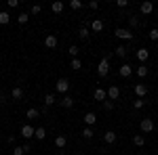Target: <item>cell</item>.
<instances>
[{"label": "cell", "mask_w": 158, "mask_h": 155, "mask_svg": "<svg viewBox=\"0 0 158 155\" xmlns=\"http://www.w3.org/2000/svg\"><path fill=\"white\" fill-rule=\"evenodd\" d=\"M114 36L116 38H120V40H127V42H131V40H133V32H131V29H124V27H118V29H116V32H114Z\"/></svg>", "instance_id": "cell-1"}, {"label": "cell", "mask_w": 158, "mask_h": 155, "mask_svg": "<svg viewBox=\"0 0 158 155\" xmlns=\"http://www.w3.org/2000/svg\"><path fill=\"white\" fill-rule=\"evenodd\" d=\"M97 73H99V78H106V76L110 73V61H108V57L99 61V65H97Z\"/></svg>", "instance_id": "cell-2"}, {"label": "cell", "mask_w": 158, "mask_h": 155, "mask_svg": "<svg viewBox=\"0 0 158 155\" xmlns=\"http://www.w3.org/2000/svg\"><path fill=\"white\" fill-rule=\"evenodd\" d=\"M55 86H57V92H59V95H68V90H70V82H68L65 78H59Z\"/></svg>", "instance_id": "cell-3"}, {"label": "cell", "mask_w": 158, "mask_h": 155, "mask_svg": "<svg viewBox=\"0 0 158 155\" xmlns=\"http://www.w3.org/2000/svg\"><path fill=\"white\" fill-rule=\"evenodd\" d=\"M139 128H141V132H152L154 130V119L152 118H143L141 122H139Z\"/></svg>", "instance_id": "cell-4"}, {"label": "cell", "mask_w": 158, "mask_h": 155, "mask_svg": "<svg viewBox=\"0 0 158 155\" xmlns=\"http://www.w3.org/2000/svg\"><path fill=\"white\" fill-rule=\"evenodd\" d=\"M135 57H137V61H139V63H141V65H146V61L150 59V50H148V48H139V50H137V52H135Z\"/></svg>", "instance_id": "cell-5"}, {"label": "cell", "mask_w": 158, "mask_h": 155, "mask_svg": "<svg viewBox=\"0 0 158 155\" xmlns=\"http://www.w3.org/2000/svg\"><path fill=\"white\" fill-rule=\"evenodd\" d=\"M34 132H36V128H32L30 124H23V126H21V136H23L25 141H27V138H32V136H34Z\"/></svg>", "instance_id": "cell-6"}, {"label": "cell", "mask_w": 158, "mask_h": 155, "mask_svg": "<svg viewBox=\"0 0 158 155\" xmlns=\"http://www.w3.org/2000/svg\"><path fill=\"white\" fill-rule=\"evenodd\" d=\"M116 138H118V134H116L114 130H106V134H103V143L106 145H114Z\"/></svg>", "instance_id": "cell-7"}, {"label": "cell", "mask_w": 158, "mask_h": 155, "mask_svg": "<svg viewBox=\"0 0 158 155\" xmlns=\"http://www.w3.org/2000/svg\"><path fill=\"white\" fill-rule=\"evenodd\" d=\"M133 90H135V95H137V99H143V96L148 95V86H146V84H141V82L135 84Z\"/></svg>", "instance_id": "cell-8"}, {"label": "cell", "mask_w": 158, "mask_h": 155, "mask_svg": "<svg viewBox=\"0 0 158 155\" xmlns=\"http://www.w3.org/2000/svg\"><path fill=\"white\" fill-rule=\"evenodd\" d=\"M106 92H108V99H110V101H116V99L120 96V88H118V86H110Z\"/></svg>", "instance_id": "cell-9"}, {"label": "cell", "mask_w": 158, "mask_h": 155, "mask_svg": "<svg viewBox=\"0 0 158 155\" xmlns=\"http://www.w3.org/2000/svg\"><path fill=\"white\" fill-rule=\"evenodd\" d=\"M118 73H120V78H129V76L133 73V67H131L129 63H122L120 69H118Z\"/></svg>", "instance_id": "cell-10"}, {"label": "cell", "mask_w": 158, "mask_h": 155, "mask_svg": "<svg viewBox=\"0 0 158 155\" xmlns=\"http://www.w3.org/2000/svg\"><path fill=\"white\" fill-rule=\"evenodd\" d=\"M114 55H116L118 59H127V55H129V48L124 46V44H120V46H116V50H114Z\"/></svg>", "instance_id": "cell-11"}, {"label": "cell", "mask_w": 158, "mask_h": 155, "mask_svg": "<svg viewBox=\"0 0 158 155\" xmlns=\"http://www.w3.org/2000/svg\"><path fill=\"white\" fill-rule=\"evenodd\" d=\"M93 99H95V101H101V103H103V101L108 99V92H106L103 88H95V92H93Z\"/></svg>", "instance_id": "cell-12"}, {"label": "cell", "mask_w": 158, "mask_h": 155, "mask_svg": "<svg viewBox=\"0 0 158 155\" xmlns=\"http://www.w3.org/2000/svg\"><path fill=\"white\" fill-rule=\"evenodd\" d=\"M57 44H59L57 36H53V34H51V36H47V38H44V46H47V48H55Z\"/></svg>", "instance_id": "cell-13"}, {"label": "cell", "mask_w": 158, "mask_h": 155, "mask_svg": "<svg viewBox=\"0 0 158 155\" xmlns=\"http://www.w3.org/2000/svg\"><path fill=\"white\" fill-rule=\"evenodd\" d=\"M139 11H141V15H150V13L154 11V4L152 2H141L139 4Z\"/></svg>", "instance_id": "cell-14"}, {"label": "cell", "mask_w": 158, "mask_h": 155, "mask_svg": "<svg viewBox=\"0 0 158 155\" xmlns=\"http://www.w3.org/2000/svg\"><path fill=\"white\" fill-rule=\"evenodd\" d=\"M25 118L30 119V122L38 119V118H40V109H34V107H32V109H27V111H25Z\"/></svg>", "instance_id": "cell-15"}, {"label": "cell", "mask_w": 158, "mask_h": 155, "mask_svg": "<svg viewBox=\"0 0 158 155\" xmlns=\"http://www.w3.org/2000/svg\"><path fill=\"white\" fill-rule=\"evenodd\" d=\"M59 103H61V107H65V109H72L74 107V99L70 95H63V99H61Z\"/></svg>", "instance_id": "cell-16"}, {"label": "cell", "mask_w": 158, "mask_h": 155, "mask_svg": "<svg viewBox=\"0 0 158 155\" xmlns=\"http://www.w3.org/2000/svg\"><path fill=\"white\" fill-rule=\"evenodd\" d=\"M101 29H103V21H101V19H93V21H91V32L99 34Z\"/></svg>", "instance_id": "cell-17"}, {"label": "cell", "mask_w": 158, "mask_h": 155, "mask_svg": "<svg viewBox=\"0 0 158 155\" xmlns=\"http://www.w3.org/2000/svg\"><path fill=\"white\" fill-rule=\"evenodd\" d=\"M65 145H68V138H65L63 134H57V136H55V147H57V149H65Z\"/></svg>", "instance_id": "cell-18"}, {"label": "cell", "mask_w": 158, "mask_h": 155, "mask_svg": "<svg viewBox=\"0 0 158 155\" xmlns=\"http://www.w3.org/2000/svg\"><path fill=\"white\" fill-rule=\"evenodd\" d=\"M95 122H97V115H95L93 111H89V113L85 115V124H86V126H91V128H93V126H95Z\"/></svg>", "instance_id": "cell-19"}, {"label": "cell", "mask_w": 158, "mask_h": 155, "mask_svg": "<svg viewBox=\"0 0 158 155\" xmlns=\"http://www.w3.org/2000/svg\"><path fill=\"white\" fill-rule=\"evenodd\" d=\"M11 96L15 99V101H21V99H23V88H19V86H15V88L11 90Z\"/></svg>", "instance_id": "cell-20"}, {"label": "cell", "mask_w": 158, "mask_h": 155, "mask_svg": "<svg viewBox=\"0 0 158 155\" xmlns=\"http://www.w3.org/2000/svg\"><path fill=\"white\" fill-rule=\"evenodd\" d=\"M89 36H91V29H89L86 25H82V27L78 29V38H80V40H89Z\"/></svg>", "instance_id": "cell-21"}, {"label": "cell", "mask_w": 158, "mask_h": 155, "mask_svg": "<svg viewBox=\"0 0 158 155\" xmlns=\"http://www.w3.org/2000/svg\"><path fill=\"white\" fill-rule=\"evenodd\" d=\"M27 21H30V13H19V15H17V23H19V25H25V23H27Z\"/></svg>", "instance_id": "cell-22"}, {"label": "cell", "mask_w": 158, "mask_h": 155, "mask_svg": "<svg viewBox=\"0 0 158 155\" xmlns=\"http://www.w3.org/2000/svg\"><path fill=\"white\" fill-rule=\"evenodd\" d=\"M57 103V96L53 95V92H49V95H44V105L47 107H51V105H55Z\"/></svg>", "instance_id": "cell-23"}, {"label": "cell", "mask_w": 158, "mask_h": 155, "mask_svg": "<svg viewBox=\"0 0 158 155\" xmlns=\"http://www.w3.org/2000/svg\"><path fill=\"white\" fill-rule=\"evenodd\" d=\"M133 145L143 147V145H146V136H143V134H135V136H133Z\"/></svg>", "instance_id": "cell-24"}, {"label": "cell", "mask_w": 158, "mask_h": 155, "mask_svg": "<svg viewBox=\"0 0 158 155\" xmlns=\"http://www.w3.org/2000/svg\"><path fill=\"white\" fill-rule=\"evenodd\" d=\"M9 21H11V15L6 11H0V25H9Z\"/></svg>", "instance_id": "cell-25"}, {"label": "cell", "mask_w": 158, "mask_h": 155, "mask_svg": "<svg viewBox=\"0 0 158 155\" xmlns=\"http://www.w3.org/2000/svg\"><path fill=\"white\" fill-rule=\"evenodd\" d=\"M51 11L55 13V15H59V13L63 11V2H59V0H57V2H53V4H51Z\"/></svg>", "instance_id": "cell-26"}, {"label": "cell", "mask_w": 158, "mask_h": 155, "mask_svg": "<svg viewBox=\"0 0 158 155\" xmlns=\"http://www.w3.org/2000/svg\"><path fill=\"white\" fill-rule=\"evenodd\" d=\"M70 67H72L74 72H78V69H82V61H80L78 57H76V59H72V61H70Z\"/></svg>", "instance_id": "cell-27"}, {"label": "cell", "mask_w": 158, "mask_h": 155, "mask_svg": "<svg viewBox=\"0 0 158 155\" xmlns=\"http://www.w3.org/2000/svg\"><path fill=\"white\" fill-rule=\"evenodd\" d=\"M135 73H137V76L143 80V78L148 76V67H146V65H139V67H135Z\"/></svg>", "instance_id": "cell-28"}, {"label": "cell", "mask_w": 158, "mask_h": 155, "mask_svg": "<svg viewBox=\"0 0 158 155\" xmlns=\"http://www.w3.org/2000/svg\"><path fill=\"white\" fill-rule=\"evenodd\" d=\"M34 136H36L38 141H44V138H47V130H44V128L40 126V128H36V132H34Z\"/></svg>", "instance_id": "cell-29"}, {"label": "cell", "mask_w": 158, "mask_h": 155, "mask_svg": "<svg viewBox=\"0 0 158 155\" xmlns=\"http://www.w3.org/2000/svg\"><path fill=\"white\" fill-rule=\"evenodd\" d=\"M148 38H150L152 42H158V27H152V29L148 32Z\"/></svg>", "instance_id": "cell-30"}, {"label": "cell", "mask_w": 158, "mask_h": 155, "mask_svg": "<svg viewBox=\"0 0 158 155\" xmlns=\"http://www.w3.org/2000/svg\"><path fill=\"white\" fill-rule=\"evenodd\" d=\"M68 6H70V9H72V11H78V9H82V6H85V4H82V2H80V0H70V4H68Z\"/></svg>", "instance_id": "cell-31"}, {"label": "cell", "mask_w": 158, "mask_h": 155, "mask_svg": "<svg viewBox=\"0 0 158 155\" xmlns=\"http://www.w3.org/2000/svg\"><path fill=\"white\" fill-rule=\"evenodd\" d=\"M68 52H70V57H72V59H76V57H78V52H80V48L76 46V44H72V46L68 48Z\"/></svg>", "instance_id": "cell-32"}, {"label": "cell", "mask_w": 158, "mask_h": 155, "mask_svg": "<svg viewBox=\"0 0 158 155\" xmlns=\"http://www.w3.org/2000/svg\"><path fill=\"white\" fill-rule=\"evenodd\" d=\"M93 134H95L93 128H91V126H86L85 130H82V138H93Z\"/></svg>", "instance_id": "cell-33"}, {"label": "cell", "mask_w": 158, "mask_h": 155, "mask_svg": "<svg viewBox=\"0 0 158 155\" xmlns=\"http://www.w3.org/2000/svg\"><path fill=\"white\" fill-rule=\"evenodd\" d=\"M146 107V101L143 99H137V101H133V109H143Z\"/></svg>", "instance_id": "cell-34"}, {"label": "cell", "mask_w": 158, "mask_h": 155, "mask_svg": "<svg viewBox=\"0 0 158 155\" xmlns=\"http://www.w3.org/2000/svg\"><path fill=\"white\" fill-rule=\"evenodd\" d=\"M101 105H103V109H106V111H112V109H114V101H108V99H106Z\"/></svg>", "instance_id": "cell-35"}, {"label": "cell", "mask_w": 158, "mask_h": 155, "mask_svg": "<svg viewBox=\"0 0 158 155\" xmlns=\"http://www.w3.org/2000/svg\"><path fill=\"white\" fill-rule=\"evenodd\" d=\"M30 13H32V15H40V13H42V6H40V4H32Z\"/></svg>", "instance_id": "cell-36"}, {"label": "cell", "mask_w": 158, "mask_h": 155, "mask_svg": "<svg viewBox=\"0 0 158 155\" xmlns=\"http://www.w3.org/2000/svg\"><path fill=\"white\" fill-rule=\"evenodd\" d=\"M129 25H131V27H139V25H141V21H139L137 17H129Z\"/></svg>", "instance_id": "cell-37"}, {"label": "cell", "mask_w": 158, "mask_h": 155, "mask_svg": "<svg viewBox=\"0 0 158 155\" xmlns=\"http://www.w3.org/2000/svg\"><path fill=\"white\" fill-rule=\"evenodd\" d=\"M13 155H25V149H23V145H19V147H15V149H13Z\"/></svg>", "instance_id": "cell-38"}, {"label": "cell", "mask_w": 158, "mask_h": 155, "mask_svg": "<svg viewBox=\"0 0 158 155\" xmlns=\"http://www.w3.org/2000/svg\"><path fill=\"white\" fill-rule=\"evenodd\" d=\"M116 6L118 9H127L129 6V0H116Z\"/></svg>", "instance_id": "cell-39"}, {"label": "cell", "mask_w": 158, "mask_h": 155, "mask_svg": "<svg viewBox=\"0 0 158 155\" xmlns=\"http://www.w3.org/2000/svg\"><path fill=\"white\" fill-rule=\"evenodd\" d=\"M86 6H89L91 11H97V9H99V2H97V0H93V2H89Z\"/></svg>", "instance_id": "cell-40"}, {"label": "cell", "mask_w": 158, "mask_h": 155, "mask_svg": "<svg viewBox=\"0 0 158 155\" xmlns=\"http://www.w3.org/2000/svg\"><path fill=\"white\" fill-rule=\"evenodd\" d=\"M9 6H11V9H17V6H19V2H17V0H9Z\"/></svg>", "instance_id": "cell-41"}, {"label": "cell", "mask_w": 158, "mask_h": 155, "mask_svg": "<svg viewBox=\"0 0 158 155\" xmlns=\"http://www.w3.org/2000/svg\"><path fill=\"white\" fill-rule=\"evenodd\" d=\"M76 155H82V153H76Z\"/></svg>", "instance_id": "cell-42"}, {"label": "cell", "mask_w": 158, "mask_h": 155, "mask_svg": "<svg viewBox=\"0 0 158 155\" xmlns=\"http://www.w3.org/2000/svg\"><path fill=\"white\" fill-rule=\"evenodd\" d=\"M156 50H158V46H156Z\"/></svg>", "instance_id": "cell-43"}]
</instances>
